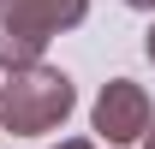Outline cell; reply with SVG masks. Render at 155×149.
I'll return each instance as SVG.
<instances>
[{"label":"cell","instance_id":"obj_1","mask_svg":"<svg viewBox=\"0 0 155 149\" xmlns=\"http://www.w3.org/2000/svg\"><path fill=\"white\" fill-rule=\"evenodd\" d=\"M72 101H78V90L66 72L24 66V72H6V84H0V125L12 137H42L72 113Z\"/></svg>","mask_w":155,"mask_h":149},{"label":"cell","instance_id":"obj_2","mask_svg":"<svg viewBox=\"0 0 155 149\" xmlns=\"http://www.w3.org/2000/svg\"><path fill=\"white\" fill-rule=\"evenodd\" d=\"M90 0H0V66L6 72H24V66H42V48L84 24Z\"/></svg>","mask_w":155,"mask_h":149},{"label":"cell","instance_id":"obj_3","mask_svg":"<svg viewBox=\"0 0 155 149\" xmlns=\"http://www.w3.org/2000/svg\"><path fill=\"white\" fill-rule=\"evenodd\" d=\"M149 119H155V108H149V95H143V84H131V78H114V84H101V95H96V131L107 137V143H143L149 137Z\"/></svg>","mask_w":155,"mask_h":149},{"label":"cell","instance_id":"obj_4","mask_svg":"<svg viewBox=\"0 0 155 149\" xmlns=\"http://www.w3.org/2000/svg\"><path fill=\"white\" fill-rule=\"evenodd\" d=\"M60 149H96V143H90V137H72V143H60Z\"/></svg>","mask_w":155,"mask_h":149},{"label":"cell","instance_id":"obj_5","mask_svg":"<svg viewBox=\"0 0 155 149\" xmlns=\"http://www.w3.org/2000/svg\"><path fill=\"white\" fill-rule=\"evenodd\" d=\"M125 6H137V12H155V0H125Z\"/></svg>","mask_w":155,"mask_h":149},{"label":"cell","instance_id":"obj_6","mask_svg":"<svg viewBox=\"0 0 155 149\" xmlns=\"http://www.w3.org/2000/svg\"><path fill=\"white\" fill-rule=\"evenodd\" d=\"M143 48H149V60H155V24H149V42H143Z\"/></svg>","mask_w":155,"mask_h":149},{"label":"cell","instance_id":"obj_7","mask_svg":"<svg viewBox=\"0 0 155 149\" xmlns=\"http://www.w3.org/2000/svg\"><path fill=\"white\" fill-rule=\"evenodd\" d=\"M143 149H155V119H149V137H143Z\"/></svg>","mask_w":155,"mask_h":149}]
</instances>
